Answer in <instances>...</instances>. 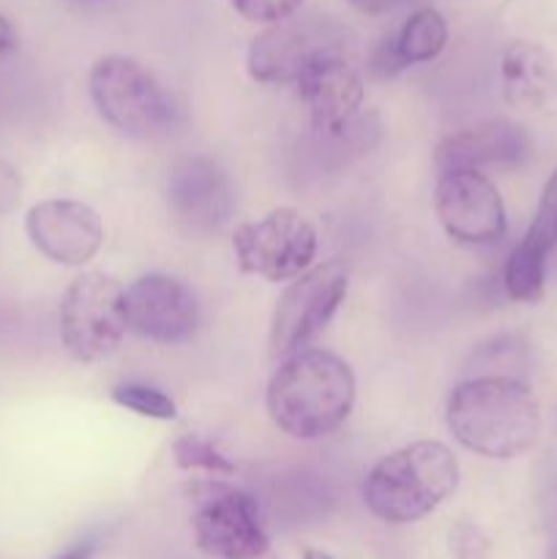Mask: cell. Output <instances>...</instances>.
<instances>
[{
    "mask_svg": "<svg viewBox=\"0 0 557 559\" xmlns=\"http://www.w3.org/2000/svg\"><path fill=\"white\" fill-rule=\"evenodd\" d=\"M435 211L448 238L489 246L506 235V205L497 186L475 169H448L435 186Z\"/></svg>",
    "mask_w": 557,
    "mask_h": 559,
    "instance_id": "cell-10",
    "label": "cell"
},
{
    "mask_svg": "<svg viewBox=\"0 0 557 559\" xmlns=\"http://www.w3.org/2000/svg\"><path fill=\"white\" fill-rule=\"evenodd\" d=\"M459 486V462L448 445L418 440L371 467L364 502L386 524H413L442 506Z\"/></svg>",
    "mask_w": 557,
    "mask_h": 559,
    "instance_id": "cell-3",
    "label": "cell"
},
{
    "mask_svg": "<svg viewBox=\"0 0 557 559\" xmlns=\"http://www.w3.org/2000/svg\"><path fill=\"white\" fill-rule=\"evenodd\" d=\"M16 47H20V38H16L14 25H11V22L0 14V58H9V55H14Z\"/></svg>",
    "mask_w": 557,
    "mask_h": 559,
    "instance_id": "cell-27",
    "label": "cell"
},
{
    "mask_svg": "<svg viewBox=\"0 0 557 559\" xmlns=\"http://www.w3.org/2000/svg\"><path fill=\"white\" fill-rule=\"evenodd\" d=\"M349 5H353L355 11H360V14H386V11H391L393 5L399 3V0H347Z\"/></svg>",
    "mask_w": 557,
    "mask_h": 559,
    "instance_id": "cell-28",
    "label": "cell"
},
{
    "mask_svg": "<svg viewBox=\"0 0 557 559\" xmlns=\"http://www.w3.org/2000/svg\"><path fill=\"white\" fill-rule=\"evenodd\" d=\"M25 235L55 265L80 267L104 246V222L87 202L44 200L27 211Z\"/></svg>",
    "mask_w": 557,
    "mask_h": 559,
    "instance_id": "cell-12",
    "label": "cell"
},
{
    "mask_svg": "<svg viewBox=\"0 0 557 559\" xmlns=\"http://www.w3.org/2000/svg\"><path fill=\"white\" fill-rule=\"evenodd\" d=\"M446 424L453 440L484 459L528 453L541 435V407L513 377H475L453 388Z\"/></svg>",
    "mask_w": 557,
    "mask_h": 559,
    "instance_id": "cell-2",
    "label": "cell"
},
{
    "mask_svg": "<svg viewBox=\"0 0 557 559\" xmlns=\"http://www.w3.org/2000/svg\"><path fill=\"white\" fill-rule=\"evenodd\" d=\"M126 289L104 273H82L60 300V342L80 364L107 360L123 342Z\"/></svg>",
    "mask_w": 557,
    "mask_h": 559,
    "instance_id": "cell-5",
    "label": "cell"
},
{
    "mask_svg": "<svg viewBox=\"0 0 557 559\" xmlns=\"http://www.w3.org/2000/svg\"><path fill=\"white\" fill-rule=\"evenodd\" d=\"M235 262L244 273L265 282H289L311 267L317 257V229L295 207H278L233 235Z\"/></svg>",
    "mask_w": 557,
    "mask_h": 559,
    "instance_id": "cell-6",
    "label": "cell"
},
{
    "mask_svg": "<svg viewBox=\"0 0 557 559\" xmlns=\"http://www.w3.org/2000/svg\"><path fill=\"white\" fill-rule=\"evenodd\" d=\"M342 27L328 16H306V20H284L257 33L249 44L251 80L262 85H295L306 66L331 47H344Z\"/></svg>",
    "mask_w": 557,
    "mask_h": 559,
    "instance_id": "cell-8",
    "label": "cell"
},
{
    "mask_svg": "<svg viewBox=\"0 0 557 559\" xmlns=\"http://www.w3.org/2000/svg\"><path fill=\"white\" fill-rule=\"evenodd\" d=\"M546 257L528 240H519L517 249L508 254L506 267H502V284H506L508 298L517 304H538L544 295L546 278Z\"/></svg>",
    "mask_w": 557,
    "mask_h": 559,
    "instance_id": "cell-18",
    "label": "cell"
},
{
    "mask_svg": "<svg viewBox=\"0 0 557 559\" xmlns=\"http://www.w3.org/2000/svg\"><path fill=\"white\" fill-rule=\"evenodd\" d=\"M502 96L517 107H538L552 87V60L538 44L513 41L500 60Z\"/></svg>",
    "mask_w": 557,
    "mask_h": 559,
    "instance_id": "cell-16",
    "label": "cell"
},
{
    "mask_svg": "<svg viewBox=\"0 0 557 559\" xmlns=\"http://www.w3.org/2000/svg\"><path fill=\"white\" fill-rule=\"evenodd\" d=\"M315 129L339 134L353 123L364 104V76L344 47H331L317 55L295 82Z\"/></svg>",
    "mask_w": 557,
    "mask_h": 559,
    "instance_id": "cell-14",
    "label": "cell"
},
{
    "mask_svg": "<svg viewBox=\"0 0 557 559\" xmlns=\"http://www.w3.org/2000/svg\"><path fill=\"white\" fill-rule=\"evenodd\" d=\"M402 69H407V63H404L402 55H399L396 36L382 38L375 47V52H371V71H375L380 80H391V76H396Z\"/></svg>",
    "mask_w": 557,
    "mask_h": 559,
    "instance_id": "cell-26",
    "label": "cell"
},
{
    "mask_svg": "<svg viewBox=\"0 0 557 559\" xmlns=\"http://www.w3.org/2000/svg\"><path fill=\"white\" fill-rule=\"evenodd\" d=\"M87 91L96 112L129 136H164L178 120V107L162 82L126 55L98 58L87 74Z\"/></svg>",
    "mask_w": 557,
    "mask_h": 559,
    "instance_id": "cell-4",
    "label": "cell"
},
{
    "mask_svg": "<svg viewBox=\"0 0 557 559\" xmlns=\"http://www.w3.org/2000/svg\"><path fill=\"white\" fill-rule=\"evenodd\" d=\"M344 298H347V271L342 262H322L293 278V284L278 298L271 320L268 344L273 358L284 360L304 353V347H309L325 331Z\"/></svg>",
    "mask_w": 557,
    "mask_h": 559,
    "instance_id": "cell-7",
    "label": "cell"
},
{
    "mask_svg": "<svg viewBox=\"0 0 557 559\" xmlns=\"http://www.w3.org/2000/svg\"><path fill=\"white\" fill-rule=\"evenodd\" d=\"M191 527L197 549L213 559H260L271 549L257 502L229 486H208Z\"/></svg>",
    "mask_w": 557,
    "mask_h": 559,
    "instance_id": "cell-9",
    "label": "cell"
},
{
    "mask_svg": "<svg viewBox=\"0 0 557 559\" xmlns=\"http://www.w3.org/2000/svg\"><path fill=\"white\" fill-rule=\"evenodd\" d=\"M112 402L120 404V407L131 409V413L140 415V418H151V420L178 418V407H175L173 399L151 385L126 382V385L112 388Z\"/></svg>",
    "mask_w": 557,
    "mask_h": 559,
    "instance_id": "cell-20",
    "label": "cell"
},
{
    "mask_svg": "<svg viewBox=\"0 0 557 559\" xmlns=\"http://www.w3.org/2000/svg\"><path fill=\"white\" fill-rule=\"evenodd\" d=\"M300 559H336V557H331L328 551H322V549H304Z\"/></svg>",
    "mask_w": 557,
    "mask_h": 559,
    "instance_id": "cell-30",
    "label": "cell"
},
{
    "mask_svg": "<svg viewBox=\"0 0 557 559\" xmlns=\"http://www.w3.org/2000/svg\"><path fill=\"white\" fill-rule=\"evenodd\" d=\"M229 3L244 20L260 22V25H276V22L295 16L304 0H229Z\"/></svg>",
    "mask_w": 557,
    "mask_h": 559,
    "instance_id": "cell-23",
    "label": "cell"
},
{
    "mask_svg": "<svg viewBox=\"0 0 557 559\" xmlns=\"http://www.w3.org/2000/svg\"><path fill=\"white\" fill-rule=\"evenodd\" d=\"M355 404V374L339 355L304 349L282 360L268 382L265 407L293 440H322L342 429Z\"/></svg>",
    "mask_w": 557,
    "mask_h": 559,
    "instance_id": "cell-1",
    "label": "cell"
},
{
    "mask_svg": "<svg viewBox=\"0 0 557 559\" xmlns=\"http://www.w3.org/2000/svg\"><path fill=\"white\" fill-rule=\"evenodd\" d=\"M524 240L533 243L535 249H541L544 254H549L557 246V169L552 173V178L546 180L544 194H541L538 211H535L533 224L524 233Z\"/></svg>",
    "mask_w": 557,
    "mask_h": 559,
    "instance_id": "cell-22",
    "label": "cell"
},
{
    "mask_svg": "<svg viewBox=\"0 0 557 559\" xmlns=\"http://www.w3.org/2000/svg\"><path fill=\"white\" fill-rule=\"evenodd\" d=\"M533 156V136L519 123L506 118H489L467 129L448 134L437 145L435 164L440 173L448 169H517Z\"/></svg>",
    "mask_w": 557,
    "mask_h": 559,
    "instance_id": "cell-15",
    "label": "cell"
},
{
    "mask_svg": "<svg viewBox=\"0 0 557 559\" xmlns=\"http://www.w3.org/2000/svg\"><path fill=\"white\" fill-rule=\"evenodd\" d=\"M82 3H93V0H82Z\"/></svg>",
    "mask_w": 557,
    "mask_h": 559,
    "instance_id": "cell-31",
    "label": "cell"
},
{
    "mask_svg": "<svg viewBox=\"0 0 557 559\" xmlns=\"http://www.w3.org/2000/svg\"><path fill=\"white\" fill-rule=\"evenodd\" d=\"M91 557H93V544L91 540H85V544L74 546V549L63 551V555L55 557V559H91Z\"/></svg>",
    "mask_w": 557,
    "mask_h": 559,
    "instance_id": "cell-29",
    "label": "cell"
},
{
    "mask_svg": "<svg viewBox=\"0 0 557 559\" xmlns=\"http://www.w3.org/2000/svg\"><path fill=\"white\" fill-rule=\"evenodd\" d=\"M167 205L191 233H216L233 218L235 189L211 156L191 153L169 167Z\"/></svg>",
    "mask_w": 557,
    "mask_h": 559,
    "instance_id": "cell-11",
    "label": "cell"
},
{
    "mask_svg": "<svg viewBox=\"0 0 557 559\" xmlns=\"http://www.w3.org/2000/svg\"><path fill=\"white\" fill-rule=\"evenodd\" d=\"M173 456L180 469H202L211 475H233L235 464L208 437L183 435L173 442Z\"/></svg>",
    "mask_w": 557,
    "mask_h": 559,
    "instance_id": "cell-19",
    "label": "cell"
},
{
    "mask_svg": "<svg viewBox=\"0 0 557 559\" xmlns=\"http://www.w3.org/2000/svg\"><path fill=\"white\" fill-rule=\"evenodd\" d=\"M22 200V175L11 162L0 158V216H11Z\"/></svg>",
    "mask_w": 557,
    "mask_h": 559,
    "instance_id": "cell-25",
    "label": "cell"
},
{
    "mask_svg": "<svg viewBox=\"0 0 557 559\" xmlns=\"http://www.w3.org/2000/svg\"><path fill=\"white\" fill-rule=\"evenodd\" d=\"M126 322L131 333L147 342L178 344L194 336L200 304L183 282L151 273L126 289Z\"/></svg>",
    "mask_w": 557,
    "mask_h": 559,
    "instance_id": "cell-13",
    "label": "cell"
},
{
    "mask_svg": "<svg viewBox=\"0 0 557 559\" xmlns=\"http://www.w3.org/2000/svg\"><path fill=\"white\" fill-rule=\"evenodd\" d=\"M448 25L437 9H418L404 20L402 31L396 33V49L407 66L429 63L446 49Z\"/></svg>",
    "mask_w": 557,
    "mask_h": 559,
    "instance_id": "cell-17",
    "label": "cell"
},
{
    "mask_svg": "<svg viewBox=\"0 0 557 559\" xmlns=\"http://www.w3.org/2000/svg\"><path fill=\"white\" fill-rule=\"evenodd\" d=\"M451 551L457 559H486L489 557V540L473 524L462 522L451 530Z\"/></svg>",
    "mask_w": 557,
    "mask_h": 559,
    "instance_id": "cell-24",
    "label": "cell"
},
{
    "mask_svg": "<svg viewBox=\"0 0 557 559\" xmlns=\"http://www.w3.org/2000/svg\"><path fill=\"white\" fill-rule=\"evenodd\" d=\"M538 511L546 533L544 559H557V453H546L538 467Z\"/></svg>",
    "mask_w": 557,
    "mask_h": 559,
    "instance_id": "cell-21",
    "label": "cell"
}]
</instances>
